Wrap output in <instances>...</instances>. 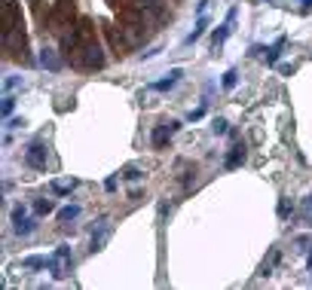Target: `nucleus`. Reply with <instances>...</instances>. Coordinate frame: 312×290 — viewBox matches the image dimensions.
Here are the masks:
<instances>
[{"mask_svg":"<svg viewBox=\"0 0 312 290\" xmlns=\"http://www.w3.org/2000/svg\"><path fill=\"white\" fill-rule=\"evenodd\" d=\"M74 64L83 67V70H98V67H104V49H101L95 40H89V43H83V46L77 49Z\"/></svg>","mask_w":312,"mask_h":290,"instance_id":"nucleus-1","label":"nucleus"},{"mask_svg":"<svg viewBox=\"0 0 312 290\" xmlns=\"http://www.w3.org/2000/svg\"><path fill=\"white\" fill-rule=\"evenodd\" d=\"M70 266H74V257H70V248H67V245H61V248H55V251L49 254V272H52L55 281L67 278V275H70Z\"/></svg>","mask_w":312,"mask_h":290,"instance_id":"nucleus-2","label":"nucleus"},{"mask_svg":"<svg viewBox=\"0 0 312 290\" xmlns=\"http://www.w3.org/2000/svg\"><path fill=\"white\" fill-rule=\"evenodd\" d=\"M15 31H21V12L15 0H3V37H12Z\"/></svg>","mask_w":312,"mask_h":290,"instance_id":"nucleus-3","label":"nucleus"},{"mask_svg":"<svg viewBox=\"0 0 312 290\" xmlns=\"http://www.w3.org/2000/svg\"><path fill=\"white\" fill-rule=\"evenodd\" d=\"M25 165H28V168H37V171H46L49 156H46V144H43V141H34V144L25 150Z\"/></svg>","mask_w":312,"mask_h":290,"instance_id":"nucleus-4","label":"nucleus"},{"mask_svg":"<svg viewBox=\"0 0 312 290\" xmlns=\"http://www.w3.org/2000/svg\"><path fill=\"white\" fill-rule=\"evenodd\" d=\"M178 128H181V122L178 119H169V122H159L156 128H153V135H150V141H153V147L156 150H162L175 135H178Z\"/></svg>","mask_w":312,"mask_h":290,"instance_id":"nucleus-5","label":"nucleus"},{"mask_svg":"<svg viewBox=\"0 0 312 290\" xmlns=\"http://www.w3.org/2000/svg\"><path fill=\"white\" fill-rule=\"evenodd\" d=\"M110 232H113V223H110V217H101V220L95 223V229H92V239H89V251H92V254H95V251H101V248L107 245Z\"/></svg>","mask_w":312,"mask_h":290,"instance_id":"nucleus-6","label":"nucleus"},{"mask_svg":"<svg viewBox=\"0 0 312 290\" xmlns=\"http://www.w3.org/2000/svg\"><path fill=\"white\" fill-rule=\"evenodd\" d=\"M12 229H15L18 235H31V232L37 229V220L28 217V208H25V205L12 208Z\"/></svg>","mask_w":312,"mask_h":290,"instance_id":"nucleus-7","label":"nucleus"},{"mask_svg":"<svg viewBox=\"0 0 312 290\" xmlns=\"http://www.w3.org/2000/svg\"><path fill=\"white\" fill-rule=\"evenodd\" d=\"M236 15H239V12H236V9H230V12H227V18H224V24L214 31V37H211L214 49H218V46H224V43H227V37L233 34V28H236Z\"/></svg>","mask_w":312,"mask_h":290,"instance_id":"nucleus-8","label":"nucleus"},{"mask_svg":"<svg viewBox=\"0 0 312 290\" xmlns=\"http://www.w3.org/2000/svg\"><path fill=\"white\" fill-rule=\"evenodd\" d=\"M70 15H74V0H58V6H55V12L49 15V21H52V28L58 31V24L70 21Z\"/></svg>","mask_w":312,"mask_h":290,"instance_id":"nucleus-9","label":"nucleus"},{"mask_svg":"<svg viewBox=\"0 0 312 290\" xmlns=\"http://www.w3.org/2000/svg\"><path fill=\"white\" fill-rule=\"evenodd\" d=\"M181 76H184V70H181V67H175V70H169V73H165V80L153 83L150 89H156V92H169V89H175V86H178V80H181Z\"/></svg>","mask_w":312,"mask_h":290,"instance_id":"nucleus-10","label":"nucleus"},{"mask_svg":"<svg viewBox=\"0 0 312 290\" xmlns=\"http://www.w3.org/2000/svg\"><path fill=\"white\" fill-rule=\"evenodd\" d=\"M245 162V144H236V147H230V153H227V159H224V165L233 171V168H239Z\"/></svg>","mask_w":312,"mask_h":290,"instance_id":"nucleus-11","label":"nucleus"},{"mask_svg":"<svg viewBox=\"0 0 312 290\" xmlns=\"http://www.w3.org/2000/svg\"><path fill=\"white\" fill-rule=\"evenodd\" d=\"M205 28H208V18H205V15H199V18H196V28H193V31L184 37V43H187V46H193V43H196V40L205 34Z\"/></svg>","mask_w":312,"mask_h":290,"instance_id":"nucleus-12","label":"nucleus"},{"mask_svg":"<svg viewBox=\"0 0 312 290\" xmlns=\"http://www.w3.org/2000/svg\"><path fill=\"white\" fill-rule=\"evenodd\" d=\"M40 64H43L46 70H58V67H61V61L55 58V52H52V49H43V52H40Z\"/></svg>","mask_w":312,"mask_h":290,"instance_id":"nucleus-13","label":"nucleus"},{"mask_svg":"<svg viewBox=\"0 0 312 290\" xmlns=\"http://www.w3.org/2000/svg\"><path fill=\"white\" fill-rule=\"evenodd\" d=\"M282 49H285V37H279V40L267 49V64H276V61H279V55H282Z\"/></svg>","mask_w":312,"mask_h":290,"instance_id":"nucleus-14","label":"nucleus"},{"mask_svg":"<svg viewBox=\"0 0 312 290\" xmlns=\"http://www.w3.org/2000/svg\"><path fill=\"white\" fill-rule=\"evenodd\" d=\"M21 266H25V269H49V257H37V254H34V257H25Z\"/></svg>","mask_w":312,"mask_h":290,"instance_id":"nucleus-15","label":"nucleus"},{"mask_svg":"<svg viewBox=\"0 0 312 290\" xmlns=\"http://www.w3.org/2000/svg\"><path fill=\"white\" fill-rule=\"evenodd\" d=\"M80 211H83L80 205H67V208H61V211H58V220H61V223H67V220H77V217H80Z\"/></svg>","mask_w":312,"mask_h":290,"instance_id":"nucleus-16","label":"nucleus"},{"mask_svg":"<svg viewBox=\"0 0 312 290\" xmlns=\"http://www.w3.org/2000/svg\"><path fill=\"white\" fill-rule=\"evenodd\" d=\"M74 187H77V180H55V183H52V193H58V196H70Z\"/></svg>","mask_w":312,"mask_h":290,"instance_id":"nucleus-17","label":"nucleus"},{"mask_svg":"<svg viewBox=\"0 0 312 290\" xmlns=\"http://www.w3.org/2000/svg\"><path fill=\"white\" fill-rule=\"evenodd\" d=\"M123 177H126V180H141V177H144V168H141V165H126V168H123Z\"/></svg>","mask_w":312,"mask_h":290,"instance_id":"nucleus-18","label":"nucleus"},{"mask_svg":"<svg viewBox=\"0 0 312 290\" xmlns=\"http://www.w3.org/2000/svg\"><path fill=\"white\" fill-rule=\"evenodd\" d=\"M12 110H15V98H12V95H6V98H3V107H0L3 119H9V116H12Z\"/></svg>","mask_w":312,"mask_h":290,"instance_id":"nucleus-19","label":"nucleus"},{"mask_svg":"<svg viewBox=\"0 0 312 290\" xmlns=\"http://www.w3.org/2000/svg\"><path fill=\"white\" fill-rule=\"evenodd\" d=\"M52 208H55L52 199H37V202H34V211H37V214H49Z\"/></svg>","mask_w":312,"mask_h":290,"instance_id":"nucleus-20","label":"nucleus"},{"mask_svg":"<svg viewBox=\"0 0 312 290\" xmlns=\"http://www.w3.org/2000/svg\"><path fill=\"white\" fill-rule=\"evenodd\" d=\"M236 76H239V73H236V67H230V70L224 73V80H221V86H224V89H233V86H236Z\"/></svg>","mask_w":312,"mask_h":290,"instance_id":"nucleus-21","label":"nucleus"},{"mask_svg":"<svg viewBox=\"0 0 312 290\" xmlns=\"http://www.w3.org/2000/svg\"><path fill=\"white\" fill-rule=\"evenodd\" d=\"M211 131H214V135H227V131H230V122H227V119H214V122H211Z\"/></svg>","mask_w":312,"mask_h":290,"instance_id":"nucleus-22","label":"nucleus"},{"mask_svg":"<svg viewBox=\"0 0 312 290\" xmlns=\"http://www.w3.org/2000/svg\"><path fill=\"white\" fill-rule=\"evenodd\" d=\"M300 217H303L306 223H312V196H306V199H303V211H300Z\"/></svg>","mask_w":312,"mask_h":290,"instance_id":"nucleus-23","label":"nucleus"},{"mask_svg":"<svg viewBox=\"0 0 312 290\" xmlns=\"http://www.w3.org/2000/svg\"><path fill=\"white\" fill-rule=\"evenodd\" d=\"M202 116H205V107H199V110H193V113H190L187 119H190V122H196V119H202Z\"/></svg>","mask_w":312,"mask_h":290,"instance_id":"nucleus-24","label":"nucleus"},{"mask_svg":"<svg viewBox=\"0 0 312 290\" xmlns=\"http://www.w3.org/2000/svg\"><path fill=\"white\" fill-rule=\"evenodd\" d=\"M208 3H211V0H199V3H196V15H205V9H208Z\"/></svg>","mask_w":312,"mask_h":290,"instance_id":"nucleus-25","label":"nucleus"},{"mask_svg":"<svg viewBox=\"0 0 312 290\" xmlns=\"http://www.w3.org/2000/svg\"><path fill=\"white\" fill-rule=\"evenodd\" d=\"M18 83H21V80H18V76H9V80H6V83H3V89H15V86H18Z\"/></svg>","mask_w":312,"mask_h":290,"instance_id":"nucleus-26","label":"nucleus"},{"mask_svg":"<svg viewBox=\"0 0 312 290\" xmlns=\"http://www.w3.org/2000/svg\"><path fill=\"white\" fill-rule=\"evenodd\" d=\"M104 190L113 193V190H116V177H107V180H104Z\"/></svg>","mask_w":312,"mask_h":290,"instance_id":"nucleus-27","label":"nucleus"},{"mask_svg":"<svg viewBox=\"0 0 312 290\" xmlns=\"http://www.w3.org/2000/svg\"><path fill=\"white\" fill-rule=\"evenodd\" d=\"M279 217H282V220H285V217H288V202H285V199H282V202H279Z\"/></svg>","mask_w":312,"mask_h":290,"instance_id":"nucleus-28","label":"nucleus"},{"mask_svg":"<svg viewBox=\"0 0 312 290\" xmlns=\"http://www.w3.org/2000/svg\"><path fill=\"white\" fill-rule=\"evenodd\" d=\"M21 125H25V119H9L6 122V128H21Z\"/></svg>","mask_w":312,"mask_h":290,"instance_id":"nucleus-29","label":"nucleus"},{"mask_svg":"<svg viewBox=\"0 0 312 290\" xmlns=\"http://www.w3.org/2000/svg\"><path fill=\"white\" fill-rule=\"evenodd\" d=\"M303 3H312V0H303Z\"/></svg>","mask_w":312,"mask_h":290,"instance_id":"nucleus-30","label":"nucleus"}]
</instances>
